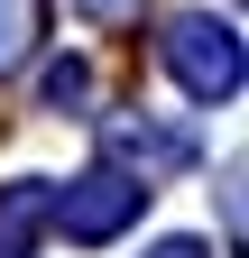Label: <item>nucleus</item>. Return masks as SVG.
<instances>
[{
    "instance_id": "nucleus-1",
    "label": "nucleus",
    "mask_w": 249,
    "mask_h": 258,
    "mask_svg": "<svg viewBox=\"0 0 249 258\" xmlns=\"http://www.w3.org/2000/svg\"><path fill=\"white\" fill-rule=\"evenodd\" d=\"M166 64H175V83L194 92V102H222V92H240V37H231L222 19H175Z\"/></svg>"
},
{
    "instance_id": "nucleus-2",
    "label": "nucleus",
    "mask_w": 249,
    "mask_h": 258,
    "mask_svg": "<svg viewBox=\"0 0 249 258\" xmlns=\"http://www.w3.org/2000/svg\"><path fill=\"white\" fill-rule=\"evenodd\" d=\"M139 203H148V184H130V175H83V184H65V194H46V221L74 231V240H111Z\"/></svg>"
},
{
    "instance_id": "nucleus-3",
    "label": "nucleus",
    "mask_w": 249,
    "mask_h": 258,
    "mask_svg": "<svg viewBox=\"0 0 249 258\" xmlns=\"http://www.w3.org/2000/svg\"><path fill=\"white\" fill-rule=\"evenodd\" d=\"M46 37V0H0V74L28 64V46Z\"/></svg>"
},
{
    "instance_id": "nucleus-4",
    "label": "nucleus",
    "mask_w": 249,
    "mask_h": 258,
    "mask_svg": "<svg viewBox=\"0 0 249 258\" xmlns=\"http://www.w3.org/2000/svg\"><path fill=\"white\" fill-rule=\"evenodd\" d=\"M83 19H102V28H120V19H139V0H74Z\"/></svg>"
},
{
    "instance_id": "nucleus-5",
    "label": "nucleus",
    "mask_w": 249,
    "mask_h": 258,
    "mask_svg": "<svg viewBox=\"0 0 249 258\" xmlns=\"http://www.w3.org/2000/svg\"><path fill=\"white\" fill-rule=\"evenodd\" d=\"M157 258H203V249H194V240H166V249H157Z\"/></svg>"
}]
</instances>
